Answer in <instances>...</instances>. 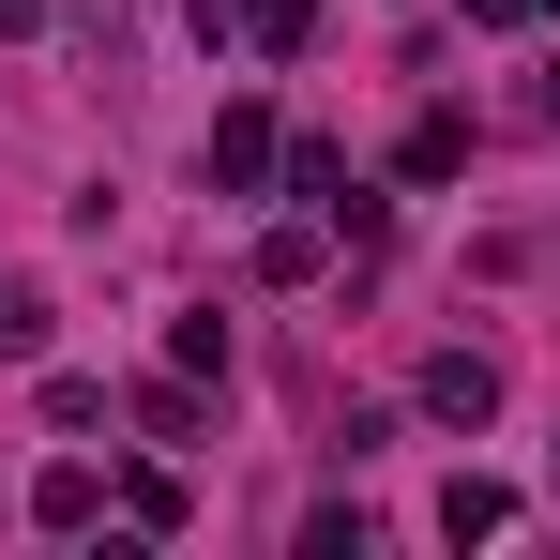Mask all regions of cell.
Here are the masks:
<instances>
[{"instance_id":"277c9868","label":"cell","mask_w":560,"mask_h":560,"mask_svg":"<svg viewBox=\"0 0 560 560\" xmlns=\"http://www.w3.org/2000/svg\"><path fill=\"white\" fill-rule=\"evenodd\" d=\"M197 424H212V378H137V440H197Z\"/></svg>"},{"instance_id":"8fae6325","label":"cell","mask_w":560,"mask_h":560,"mask_svg":"<svg viewBox=\"0 0 560 560\" xmlns=\"http://www.w3.org/2000/svg\"><path fill=\"white\" fill-rule=\"evenodd\" d=\"M121 530H183V469H121Z\"/></svg>"},{"instance_id":"9c48e42d","label":"cell","mask_w":560,"mask_h":560,"mask_svg":"<svg viewBox=\"0 0 560 560\" xmlns=\"http://www.w3.org/2000/svg\"><path fill=\"white\" fill-rule=\"evenodd\" d=\"M167 364H183V378H228V364H243V349H228V318L197 303V318H167Z\"/></svg>"},{"instance_id":"6da1fadb","label":"cell","mask_w":560,"mask_h":560,"mask_svg":"<svg viewBox=\"0 0 560 560\" xmlns=\"http://www.w3.org/2000/svg\"><path fill=\"white\" fill-rule=\"evenodd\" d=\"M409 409H424V424H500V364H485V349H424V378H409Z\"/></svg>"},{"instance_id":"4fadbf2b","label":"cell","mask_w":560,"mask_h":560,"mask_svg":"<svg viewBox=\"0 0 560 560\" xmlns=\"http://www.w3.org/2000/svg\"><path fill=\"white\" fill-rule=\"evenodd\" d=\"M530 121H560V61H546V77H530Z\"/></svg>"},{"instance_id":"30bf717a","label":"cell","mask_w":560,"mask_h":560,"mask_svg":"<svg viewBox=\"0 0 560 560\" xmlns=\"http://www.w3.org/2000/svg\"><path fill=\"white\" fill-rule=\"evenodd\" d=\"M258 288H318V212L303 228H258Z\"/></svg>"},{"instance_id":"8992f818","label":"cell","mask_w":560,"mask_h":560,"mask_svg":"<svg viewBox=\"0 0 560 560\" xmlns=\"http://www.w3.org/2000/svg\"><path fill=\"white\" fill-rule=\"evenodd\" d=\"M46 334H61V303L15 273V288H0V364H46Z\"/></svg>"},{"instance_id":"7a4b0ae2","label":"cell","mask_w":560,"mask_h":560,"mask_svg":"<svg viewBox=\"0 0 560 560\" xmlns=\"http://www.w3.org/2000/svg\"><path fill=\"white\" fill-rule=\"evenodd\" d=\"M273 167H288V121H273L258 92H228V121H212V183H228V197H258Z\"/></svg>"},{"instance_id":"5bb4252c","label":"cell","mask_w":560,"mask_h":560,"mask_svg":"<svg viewBox=\"0 0 560 560\" xmlns=\"http://www.w3.org/2000/svg\"><path fill=\"white\" fill-rule=\"evenodd\" d=\"M0 31H46V0H0Z\"/></svg>"},{"instance_id":"3957f363","label":"cell","mask_w":560,"mask_h":560,"mask_svg":"<svg viewBox=\"0 0 560 560\" xmlns=\"http://www.w3.org/2000/svg\"><path fill=\"white\" fill-rule=\"evenodd\" d=\"M106 500H121V485H106L92 455H46V469H31V530H106Z\"/></svg>"},{"instance_id":"52a82bcc","label":"cell","mask_w":560,"mask_h":560,"mask_svg":"<svg viewBox=\"0 0 560 560\" xmlns=\"http://www.w3.org/2000/svg\"><path fill=\"white\" fill-rule=\"evenodd\" d=\"M394 167H409V183H455V167H469V121H455V106H424V121H409V152H394Z\"/></svg>"},{"instance_id":"5b68a950","label":"cell","mask_w":560,"mask_h":560,"mask_svg":"<svg viewBox=\"0 0 560 560\" xmlns=\"http://www.w3.org/2000/svg\"><path fill=\"white\" fill-rule=\"evenodd\" d=\"M440 530H455V546H500V530H515V485L455 469V485H440Z\"/></svg>"},{"instance_id":"7c38bea8","label":"cell","mask_w":560,"mask_h":560,"mask_svg":"<svg viewBox=\"0 0 560 560\" xmlns=\"http://www.w3.org/2000/svg\"><path fill=\"white\" fill-rule=\"evenodd\" d=\"M560 0H469V31H546Z\"/></svg>"},{"instance_id":"ba28073f","label":"cell","mask_w":560,"mask_h":560,"mask_svg":"<svg viewBox=\"0 0 560 560\" xmlns=\"http://www.w3.org/2000/svg\"><path fill=\"white\" fill-rule=\"evenodd\" d=\"M243 46H258V61H303V46H318V0H243Z\"/></svg>"}]
</instances>
